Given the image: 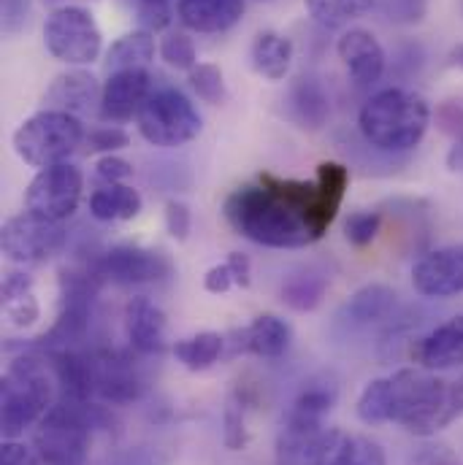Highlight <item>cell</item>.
Listing matches in <instances>:
<instances>
[{
    "mask_svg": "<svg viewBox=\"0 0 463 465\" xmlns=\"http://www.w3.org/2000/svg\"><path fill=\"white\" fill-rule=\"evenodd\" d=\"M355 414L363 425H382V422H393V384L390 376L382 379H371L357 401H355Z\"/></svg>",
    "mask_w": 463,
    "mask_h": 465,
    "instance_id": "cell-31",
    "label": "cell"
},
{
    "mask_svg": "<svg viewBox=\"0 0 463 465\" xmlns=\"http://www.w3.org/2000/svg\"><path fill=\"white\" fill-rule=\"evenodd\" d=\"M409 357L426 371H453L463 365V314L450 317L412 341Z\"/></svg>",
    "mask_w": 463,
    "mask_h": 465,
    "instance_id": "cell-14",
    "label": "cell"
},
{
    "mask_svg": "<svg viewBox=\"0 0 463 465\" xmlns=\"http://www.w3.org/2000/svg\"><path fill=\"white\" fill-rule=\"evenodd\" d=\"M101 93L104 87H98V79L87 71H68V74H60L46 95H44V104L46 109L52 112H65V114H87L96 109V104L101 106Z\"/></svg>",
    "mask_w": 463,
    "mask_h": 465,
    "instance_id": "cell-18",
    "label": "cell"
},
{
    "mask_svg": "<svg viewBox=\"0 0 463 465\" xmlns=\"http://www.w3.org/2000/svg\"><path fill=\"white\" fill-rule=\"evenodd\" d=\"M85 195V176L71 163L41 168L25 190V209L49 223H65L76 214Z\"/></svg>",
    "mask_w": 463,
    "mask_h": 465,
    "instance_id": "cell-9",
    "label": "cell"
},
{
    "mask_svg": "<svg viewBox=\"0 0 463 465\" xmlns=\"http://www.w3.org/2000/svg\"><path fill=\"white\" fill-rule=\"evenodd\" d=\"M166 231L171 238L176 241H187L190 238V231H193V214L187 209V203L182 201H168L166 203Z\"/></svg>",
    "mask_w": 463,
    "mask_h": 465,
    "instance_id": "cell-42",
    "label": "cell"
},
{
    "mask_svg": "<svg viewBox=\"0 0 463 465\" xmlns=\"http://www.w3.org/2000/svg\"><path fill=\"white\" fill-rule=\"evenodd\" d=\"M448 165H450V171H461L463 168V135L456 138V143L448 154Z\"/></svg>",
    "mask_w": 463,
    "mask_h": 465,
    "instance_id": "cell-48",
    "label": "cell"
},
{
    "mask_svg": "<svg viewBox=\"0 0 463 465\" xmlns=\"http://www.w3.org/2000/svg\"><path fill=\"white\" fill-rule=\"evenodd\" d=\"M385 19L393 25H418L428 14V0H377Z\"/></svg>",
    "mask_w": 463,
    "mask_h": 465,
    "instance_id": "cell-38",
    "label": "cell"
},
{
    "mask_svg": "<svg viewBox=\"0 0 463 465\" xmlns=\"http://www.w3.org/2000/svg\"><path fill=\"white\" fill-rule=\"evenodd\" d=\"M119 465H157V458H152L146 452H136V455H125Z\"/></svg>",
    "mask_w": 463,
    "mask_h": 465,
    "instance_id": "cell-49",
    "label": "cell"
},
{
    "mask_svg": "<svg viewBox=\"0 0 463 465\" xmlns=\"http://www.w3.org/2000/svg\"><path fill=\"white\" fill-rule=\"evenodd\" d=\"M136 122H138V133L144 135V141H149L152 146H163V149L190 143L193 138H198L204 127V119L193 106V101L174 87L152 90Z\"/></svg>",
    "mask_w": 463,
    "mask_h": 465,
    "instance_id": "cell-7",
    "label": "cell"
},
{
    "mask_svg": "<svg viewBox=\"0 0 463 465\" xmlns=\"http://www.w3.org/2000/svg\"><path fill=\"white\" fill-rule=\"evenodd\" d=\"M106 422L109 414L93 401L85 403L60 395L35 425L33 444L41 465H85L93 430Z\"/></svg>",
    "mask_w": 463,
    "mask_h": 465,
    "instance_id": "cell-4",
    "label": "cell"
},
{
    "mask_svg": "<svg viewBox=\"0 0 463 465\" xmlns=\"http://www.w3.org/2000/svg\"><path fill=\"white\" fill-rule=\"evenodd\" d=\"M412 287L423 298L448 301L463 295V243H448L412 265Z\"/></svg>",
    "mask_w": 463,
    "mask_h": 465,
    "instance_id": "cell-12",
    "label": "cell"
},
{
    "mask_svg": "<svg viewBox=\"0 0 463 465\" xmlns=\"http://www.w3.org/2000/svg\"><path fill=\"white\" fill-rule=\"evenodd\" d=\"M233 231L268 249H304L326 235L317 209V184L260 173L236 187L223 203Z\"/></svg>",
    "mask_w": 463,
    "mask_h": 465,
    "instance_id": "cell-1",
    "label": "cell"
},
{
    "mask_svg": "<svg viewBox=\"0 0 463 465\" xmlns=\"http://www.w3.org/2000/svg\"><path fill=\"white\" fill-rule=\"evenodd\" d=\"M328 292V276L315 268H304L290 273L282 282V301L293 312H315Z\"/></svg>",
    "mask_w": 463,
    "mask_h": 465,
    "instance_id": "cell-28",
    "label": "cell"
},
{
    "mask_svg": "<svg viewBox=\"0 0 463 465\" xmlns=\"http://www.w3.org/2000/svg\"><path fill=\"white\" fill-rule=\"evenodd\" d=\"M160 57L176 68V71H193L198 65V52H196V44L187 33H166L163 41H160Z\"/></svg>",
    "mask_w": 463,
    "mask_h": 465,
    "instance_id": "cell-35",
    "label": "cell"
},
{
    "mask_svg": "<svg viewBox=\"0 0 463 465\" xmlns=\"http://www.w3.org/2000/svg\"><path fill=\"white\" fill-rule=\"evenodd\" d=\"M323 465H388V460L377 441L339 430Z\"/></svg>",
    "mask_w": 463,
    "mask_h": 465,
    "instance_id": "cell-30",
    "label": "cell"
},
{
    "mask_svg": "<svg viewBox=\"0 0 463 465\" xmlns=\"http://www.w3.org/2000/svg\"><path fill=\"white\" fill-rule=\"evenodd\" d=\"M431 124V106L423 95L401 87H388L371 95L360 114L357 130L363 141L379 152H409L415 149Z\"/></svg>",
    "mask_w": 463,
    "mask_h": 465,
    "instance_id": "cell-3",
    "label": "cell"
},
{
    "mask_svg": "<svg viewBox=\"0 0 463 465\" xmlns=\"http://www.w3.org/2000/svg\"><path fill=\"white\" fill-rule=\"evenodd\" d=\"M93 168H96V179H98L101 184H125V182L133 176V165H130L127 160L116 157V154H104V157H98Z\"/></svg>",
    "mask_w": 463,
    "mask_h": 465,
    "instance_id": "cell-41",
    "label": "cell"
},
{
    "mask_svg": "<svg viewBox=\"0 0 463 465\" xmlns=\"http://www.w3.org/2000/svg\"><path fill=\"white\" fill-rule=\"evenodd\" d=\"M226 262L231 265L236 287H249L252 284V262H249V257L244 252H231Z\"/></svg>",
    "mask_w": 463,
    "mask_h": 465,
    "instance_id": "cell-47",
    "label": "cell"
},
{
    "mask_svg": "<svg viewBox=\"0 0 463 465\" xmlns=\"http://www.w3.org/2000/svg\"><path fill=\"white\" fill-rule=\"evenodd\" d=\"M85 143H87V149L90 152H101V154H115L119 149H125L127 143H130V138H127V133L125 130H119V127H96V130H90L87 133V138H85Z\"/></svg>",
    "mask_w": 463,
    "mask_h": 465,
    "instance_id": "cell-40",
    "label": "cell"
},
{
    "mask_svg": "<svg viewBox=\"0 0 463 465\" xmlns=\"http://www.w3.org/2000/svg\"><path fill=\"white\" fill-rule=\"evenodd\" d=\"M382 228V214L379 212H355L345 223V238L352 246L363 249L368 246Z\"/></svg>",
    "mask_w": 463,
    "mask_h": 465,
    "instance_id": "cell-37",
    "label": "cell"
},
{
    "mask_svg": "<svg viewBox=\"0 0 463 465\" xmlns=\"http://www.w3.org/2000/svg\"><path fill=\"white\" fill-rule=\"evenodd\" d=\"M65 238L68 232L60 223H49L30 212H22L5 220L3 232H0V246H3V254L16 265H41L57 249H63Z\"/></svg>",
    "mask_w": 463,
    "mask_h": 465,
    "instance_id": "cell-10",
    "label": "cell"
},
{
    "mask_svg": "<svg viewBox=\"0 0 463 465\" xmlns=\"http://www.w3.org/2000/svg\"><path fill=\"white\" fill-rule=\"evenodd\" d=\"M226 336L215 333V331H204V333H196V336H187V339H179L174 344V357L187 368V371H206L212 368L223 351H226Z\"/></svg>",
    "mask_w": 463,
    "mask_h": 465,
    "instance_id": "cell-29",
    "label": "cell"
},
{
    "mask_svg": "<svg viewBox=\"0 0 463 465\" xmlns=\"http://www.w3.org/2000/svg\"><path fill=\"white\" fill-rule=\"evenodd\" d=\"M304 5L317 25L337 30L371 11L374 0H304Z\"/></svg>",
    "mask_w": 463,
    "mask_h": 465,
    "instance_id": "cell-32",
    "label": "cell"
},
{
    "mask_svg": "<svg viewBox=\"0 0 463 465\" xmlns=\"http://www.w3.org/2000/svg\"><path fill=\"white\" fill-rule=\"evenodd\" d=\"M223 441L231 452H241L249 444V430H247V398L236 392L228 398L226 411H223Z\"/></svg>",
    "mask_w": 463,
    "mask_h": 465,
    "instance_id": "cell-34",
    "label": "cell"
},
{
    "mask_svg": "<svg viewBox=\"0 0 463 465\" xmlns=\"http://www.w3.org/2000/svg\"><path fill=\"white\" fill-rule=\"evenodd\" d=\"M287 109L301 127L320 130L331 116V101H328L323 82L317 76L296 79V84L290 87V95H287Z\"/></svg>",
    "mask_w": 463,
    "mask_h": 465,
    "instance_id": "cell-23",
    "label": "cell"
},
{
    "mask_svg": "<svg viewBox=\"0 0 463 465\" xmlns=\"http://www.w3.org/2000/svg\"><path fill=\"white\" fill-rule=\"evenodd\" d=\"M450 57H453V65L463 68V44L458 46V49H453V54H450Z\"/></svg>",
    "mask_w": 463,
    "mask_h": 465,
    "instance_id": "cell-50",
    "label": "cell"
},
{
    "mask_svg": "<svg viewBox=\"0 0 463 465\" xmlns=\"http://www.w3.org/2000/svg\"><path fill=\"white\" fill-rule=\"evenodd\" d=\"M149 95H152V79L146 71L109 74L101 93V116L109 122H127L130 116H138Z\"/></svg>",
    "mask_w": 463,
    "mask_h": 465,
    "instance_id": "cell-17",
    "label": "cell"
},
{
    "mask_svg": "<svg viewBox=\"0 0 463 465\" xmlns=\"http://www.w3.org/2000/svg\"><path fill=\"white\" fill-rule=\"evenodd\" d=\"M144 201L130 184H101L90 195V214L98 223H130L141 214Z\"/></svg>",
    "mask_w": 463,
    "mask_h": 465,
    "instance_id": "cell-24",
    "label": "cell"
},
{
    "mask_svg": "<svg viewBox=\"0 0 463 465\" xmlns=\"http://www.w3.org/2000/svg\"><path fill=\"white\" fill-rule=\"evenodd\" d=\"M141 30H163L171 22V0H130Z\"/></svg>",
    "mask_w": 463,
    "mask_h": 465,
    "instance_id": "cell-39",
    "label": "cell"
},
{
    "mask_svg": "<svg viewBox=\"0 0 463 465\" xmlns=\"http://www.w3.org/2000/svg\"><path fill=\"white\" fill-rule=\"evenodd\" d=\"M85 138L87 133L79 116L44 109L16 127L11 143L22 163L41 171L57 163H68V157L85 143Z\"/></svg>",
    "mask_w": 463,
    "mask_h": 465,
    "instance_id": "cell-6",
    "label": "cell"
},
{
    "mask_svg": "<svg viewBox=\"0 0 463 465\" xmlns=\"http://www.w3.org/2000/svg\"><path fill=\"white\" fill-rule=\"evenodd\" d=\"M236 336H238V349L241 351H249V354L263 357V360L282 357L290 349V341H293L290 325L282 317H277V314H260V317H255Z\"/></svg>",
    "mask_w": 463,
    "mask_h": 465,
    "instance_id": "cell-21",
    "label": "cell"
},
{
    "mask_svg": "<svg viewBox=\"0 0 463 465\" xmlns=\"http://www.w3.org/2000/svg\"><path fill=\"white\" fill-rule=\"evenodd\" d=\"M190 87L196 90V95L204 104L217 106V104L226 101V79H223V71L215 63H198L190 71Z\"/></svg>",
    "mask_w": 463,
    "mask_h": 465,
    "instance_id": "cell-36",
    "label": "cell"
},
{
    "mask_svg": "<svg viewBox=\"0 0 463 465\" xmlns=\"http://www.w3.org/2000/svg\"><path fill=\"white\" fill-rule=\"evenodd\" d=\"M96 357V398L112 406H127L144 395V379L136 360L122 349H98Z\"/></svg>",
    "mask_w": 463,
    "mask_h": 465,
    "instance_id": "cell-13",
    "label": "cell"
},
{
    "mask_svg": "<svg viewBox=\"0 0 463 465\" xmlns=\"http://www.w3.org/2000/svg\"><path fill=\"white\" fill-rule=\"evenodd\" d=\"M179 22L193 33H226L244 16V0H179Z\"/></svg>",
    "mask_w": 463,
    "mask_h": 465,
    "instance_id": "cell-20",
    "label": "cell"
},
{
    "mask_svg": "<svg viewBox=\"0 0 463 465\" xmlns=\"http://www.w3.org/2000/svg\"><path fill=\"white\" fill-rule=\"evenodd\" d=\"M409 465H461L458 455L445 444V441H428L423 444L412 458Z\"/></svg>",
    "mask_w": 463,
    "mask_h": 465,
    "instance_id": "cell-43",
    "label": "cell"
},
{
    "mask_svg": "<svg viewBox=\"0 0 463 465\" xmlns=\"http://www.w3.org/2000/svg\"><path fill=\"white\" fill-rule=\"evenodd\" d=\"M393 422L418 439H434L463 417V376L448 381L426 368H401L390 376Z\"/></svg>",
    "mask_w": 463,
    "mask_h": 465,
    "instance_id": "cell-2",
    "label": "cell"
},
{
    "mask_svg": "<svg viewBox=\"0 0 463 465\" xmlns=\"http://www.w3.org/2000/svg\"><path fill=\"white\" fill-rule=\"evenodd\" d=\"M49 368L52 365L35 354H19L8 362L0 381V425L5 439L22 436L55 406V381Z\"/></svg>",
    "mask_w": 463,
    "mask_h": 465,
    "instance_id": "cell-5",
    "label": "cell"
},
{
    "mask_svg": "<svg viewBox=\"0 0 463 465\" xmlns=\"http://www.w3.org/2000/svg\"><path fill=\"white\" fill-rule=\"evenodd\" d=\"M3 317L11 328H33L41 317L38 298L33 292V276L25 271H8L3 276Z\"/></svg>",
    "mask_w": 463,
    "mask_h": 465,
    "instance_id": "cell-22",
    "label": "cell"
},
{
    "mask_svg": "<svg viewBox=\"0 0 463 465\" xmlns=\"http://www.w3.org/2000/svg\"><path fill=\"white\" fill-rule=\"evenodd\" d=\"M317 206H320V223L323 228L328 231L345 203V193H347L349 184V168L342 163H320L317 168Z\"/></svg>",
    "mask_w": 463,
    "mask_h": 465,
    "instance_id": "cell-27",
    "label": "cell"
},
{
    "mask_svg": "<svg viewBox=\"0 0 463 465\" xmlns=\"http://www.w3.org/2000/svg\"><path fill=\"white\" fill-rule=\"evenodd\" d=\"M398 309V295L388 284H366L360 287L339 312V320L347 328H371L390 320Z\"/></svg>",
    "mask_w": 463,
    "mask_h": 465,
    "instance_id": "cell-19",
    "label": "cell"
},
{
    "mask_svg": "<svg viewBox=\"0 0 463 465\" xmlns=\"http://www.w3.org/2000/svg\"><path fill=\"white\" fill-rule=\"evenodd\" d=\"M44 44L65 65H90L101 57L104 35L85 5H60L44 22Z\"/></svg>",
    "mask_w": 463,
    "mask_h": 465,
    "instance_id": "cell-8",
    "label": "cell"
},
{
    "mask_svg": "<svg viewBox=\"0 0 463 465\" xmlns=\"http://www.w3.org/2000/svg\"><path fill=\"white\" fill-rule=\"evenodd\" d=\"M155 60V38L149 30H133L116 38L106 52V68L109 74L116 71H146V65Z\"/></svg>",
    "mask_w": 463,
    "mask_h": 465,
    "instance_id": "cell-26",
    "label": "cell"
},
{
    "mask_svg": "<svg viewBox=\"0 0 463 465\" xmlns=\"http://www.w3.org/2000/svg\"><path fill=\"white\" fill-rule=\"evenodd\" d=\"M337 52H339V57H342L355 87L377 84L382 79L385 68H388V54H385L382 44L377 41V35L371 30H363V27L347 30L339 38Z\"/></svg>",
    "mask_w": 463,
    "mask_h": 465,
    "instance_id": "cell-15",
    "label": "cell"
},
{
    "mask_svg": "<svg viewBox=\"0 0 463 465\" xmlns=\"http://www.w3.org/2000/svg\"><path fill=\"white\" fill-rule=\"evenodd\" d=\"M0 465H41V458L35 455V450H30L14 439H5L3 450H0Z\"/></svg>",
    "mask_w": 463,
    "mask_h": 465,
    "instance_id": "cell-45",
    "label": "cell"
},
{
    "mask_svg": "<svg viewBox=\"0 0 463 465\" xmlns=\"http://www.w3.org/2000/svg\"><path fill=\"white\" fill-rule=\"evenodd\" d=\"M249 57H252V68L263 79L282 82L287 76V71H290V63H293V44H290L287 35L266 30L252 41Z\"/></svg>",
    "mask_w": 463,
    "mask_h": 465,
    "instance_id": "cell-25",
    "label": "cell"
},
{
    "mask_svg": "<svg viewBox=\"0 0 463 465\" xmlns=\"http://www.w3.org/2000/svg\"><path fill=\"white\" fill-rule=\"evenodd\" d=\"M166 314L152 298L136 295L127 301L125 336L136 354H160L166 349Z\"/></svg>",
    "mask_w": 463,
    "mask_h": 465,
    "instance_id": "cell-16",
    "label": "cell"
},
{
    "mask_svg": "<svg viewBox=\"0 0 463 465\" xmlns=\"http://www.w3.org/2000/svg\"><path fill=\"white\" fill-rule=\"evenodd\" d=\"M334 403H337V390L331 384H309L296 395L285 417L307 420V422H326Z\"/></svg>",
    "mask_w": 463,
    "mask_h": 465,
    "instance_id": "cell-33",
    "label": "cell"
},
{
    "mask_svg": "<svg viewBox=\"0 0 463 465\" xmlns=\"http://www.w3.org/2000/svg\"><path fill=\"white\" fill-rule=\"evenodd\" d=\"M231 287H236V282H233L231 265H228V262H220V265H215V268L206 271V276H204V290H206V292L223 295V292H228Z\"/></svg>",
    "mask_w": 463,
    "mask_h": 465,
    "instance_id": "cell-46",
    "label": "cell"
},
{
    "mask_svg": "<svg viewBox=\"0 0 463 465\" xmlns=\"http://www.w3.org/2000/svg\"><path fill=\"white\" fill-rule=\"evenodd\" d=\"M30 3L33 0H0V8H3V33L14 35L27 22Z\"/></svg>",
    "mask_w": 463,
    "mask_h": 465,
    "instance_id": "cell-44",
    "label": "cell"
},
{
    "mask_svg": "<svg viewBox=\"0 0 463 465\" xmlns=\"http://www.w3.org/2000/svg\"><path fill=\"white\" fill-rule=\"evenodd\" d=\"M96 268L101 279L119 284V287H138V284H152L166 276H171V262L163 252L136 246V243H116L106 249L98 260Z\"/></svg>",
    "mask_w": 463,
    "mask_h": 465,
    "instance_id": "cell-11",
    "label": "cell"
}]
</instances>
